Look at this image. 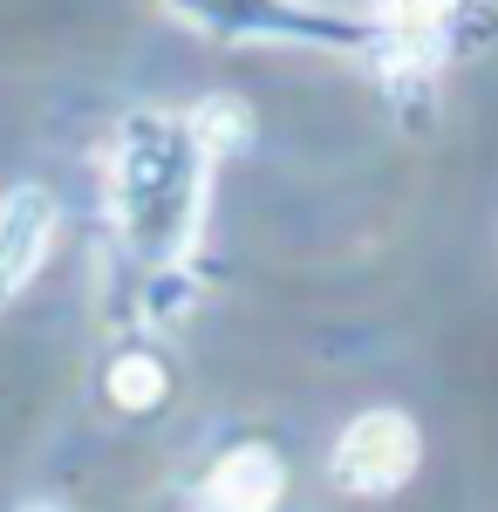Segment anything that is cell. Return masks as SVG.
Instances as JSON below:
<instances>
[{
    "label": "cell",
    "instance_id": "6da1fadb",
    "mask_svg": "<svg viewBox=\"0 0 498 512\" xmlns=\"http://www.w3.org/2000/svg\"><path fill=\"white\" fill-rule=\"evenodd\" d=\"M205 171L212 158L198 151V137L185 130V117L164 110H130L116 123L110 144V212L123 246L171 274L192 260L198 219H205Z\"/></svg>",
    "mask_w": 498,
    "mask_h": 512
},
{
    "label": "cell",
    "instance_id": "7a4b0ae2",
    "mask_svg": "<svg viewBox=\"0 0 498 512\" xmlns=\"http://www.w3.org/2000/svg\"><path fill=\"white\" fill-rule=\"evenodd\" d=\"M185 28L212 41H287V48H362L376 55L383 28L321 0H164Z\"/></svg>",
    "mask_w": 498,
    "mask_h": 512
},
{
    "label": "cell",
    "instance_id": "3957f363",
    "mask_svg": "<svg viewBox=\"0 0 498 512\" xmlns=\"http://www.w3.org/2000/svg\"><path fill=\"white\" fill-rule=\"evenodd\" d=\"M417 465H423L417 417H410V410H389V403L362 410V417L335 437V458H328L335 485L355 492V499H389V492H403V485L417 478Z\"/></svg>",
    "mask_w": 498,
    "mask_h": 512
},
{
    "label": "cell",
    "instance_id": "277c9868",
    "mask_svg": "<svg viewBox=\"0 0 498 512\" xmlns=\"http://www.w3.org/2000/svg\"><path fill=\"white\" fill-rule=\"evenodd\" d=\"M55 233H62V205L48 185H7L0 192V315L35 287Z\"/></svg>",
    "mask_w": 498,
    "mask_h": 512
},
{
    "label": "cell",
    "instance_id": "5b68a950",
    "mask_svg": "<svg viewBox=\"0 0 498 512\" xmlns=\"http://www.w3.org/2000/svg\"><path fill=\"white\" fill-rule=\"evenodd\" d=\"M280 492H287V465L280 451L246 437L212 458V472L198 478V492L185 499V512H280Z\"/></svg>",
    "mask_w": 498,
    "mask_h": 512
},
{
    "label": "cell",
    "instance_id": "8992f818",
    "mask_svg": "<svg viewBox=\"0 0 498 512\" xmlns=\"http://www.w3.org/2000/svg\"><path fill=\"white\" fill-rule=\"evenodd\" d=\"M185 130L198 137L205 158H246V151L260 144V117H253L239 96H226V89H212L192 117H185Z\"/></svg>",
    "mask_w": 498,
    "mask_h": 512
},
{
    "label": "cell",
    "instance_id": "52a82bcc",
    "mask_svg": "<svg viewBox=\"0 0 498 512\" xmlns=\"http://www.w3.org/2000/svg\"><path fill=\"white\" fill-rule=\"evenodd\" d=\"M103 390H110L116 410L144 417V410H157V403L171 396V369H164L157 355H144V349H123V355L110 362V376H103Z\"/></svg>",
    "mask_w": 498,
    "mask_h": 512
},
{
    "label": "cell",
    "instance_id": "ba28073f",
    "mask_svg": "<svg viewBox=\"0 0 498 512\" xmlns=\"http://www.w3.org/2000/svg\"><path fill=\"white\" fill-rule=\"evenodd\" d=\"M14 512H69V506H55V499H28V506H14Z\"/></svg>",
    "mask_w": 498,
    "mask_h": 512
}]
</instances>
